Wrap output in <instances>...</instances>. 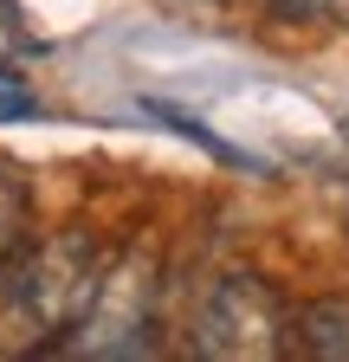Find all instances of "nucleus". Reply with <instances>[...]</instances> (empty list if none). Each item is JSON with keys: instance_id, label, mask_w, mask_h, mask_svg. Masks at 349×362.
<instances>
[{"instance_id": "obj_3", "label": "nucleus", "mask_w": 349, "mask_h": 362, "mask_svg": "<svg viewBox=\"0 0 349 362\" xmlns=\"http://www.w3.org/2000/svg\"><path fill=\"white\" fill-rule=\"evenodd\" d=\"M155 259L129 252L117 265H104V285L84 310V324L59 343V356H155Z\"/></svg>"}, {"instance_id": "obj_5", "label": "nucleus", "mask_w": 349, "mask_h": 362, "mask_svg": "<svg viewBox=\"0 0 349 362\" xmlns=\"http://www.w3.org/2000/svg\"><path fill=\"white\" fill-rule=\"evenodd\" d=\"M32 240V188L13 162H0V265Z\"/></svg>"}, {"instance_id": "obj_10", "label": "nucleus", "mask_w": 349, "mask_h": 362, "mask_svg": "<svg viewBox=\"0 0 349 362\" xmlns=\"http://www.w3.org/2000/svg\"><path fill=\"white\" fill-rule=\"evenodd\" d=\"M194 7H220V0H194Z\"/></svg>"}, {"instance_id": "obj_7", "label": "nucleus", "mask_w": 349, "mask_h": 362, "mask_svg": "<svg viewBox=\"0 0 349 362\" xmlns=\"http://www.w3.org/2000/svg\"><path fill=\"white\" fill-rule=\"evenodd\" d=\"M26 117H39V98L20 90L13 78H0V123H26Z\"/></svg>"}, {"instance_id": "obj_1", "label": "nucleus", "mask_w": 349, "mask_h": 362, "mask_svg": "<svg viewBox=\"0 0 349 362\" xmlns=\"http://www.w3.org/2000/svg\"><path fill=\"white\" fill-rule=\"evenodd\" d=\"M104 265H110L104 246L84 226H65L52 240H26L0 265V349L7 356L59 349L84 324V310L104 285Z\"/></svg>"}, {"instance_id": "obj_2", "label": "nucleus", "mask_w": 349, "mask_h": 362, "mask_svg": "<svg viewBox=\"0 0 349 362\" xmlns=\"http://www.w3.org/2000/svg\"><path fill=\"white\" fill-rule=\"evenodd\" d=\"M291 310L259 272H220L194 310V356L213 362H272L285 356Z\"/></svg>"}, {"instance_id": "obj_11", "label": "nucleus", "mask_w": 349, "mask_h": 362, "mask_svg": "<svg viewBox=\"0 0 349 362\" xmlns=\"http://www.w3.org/2000/svg\"><path fill=\"white\" fill-rule=\"evenodd\" d=\"M343 136H349V123H343Z\"/></svg>"}, {"instance_id": "obj_8", "label": "nucleus", "mask_w": 349, "mask_h": 362, "mask_svg": "<svg viewBox=\"0 0 349 362\" xmlns=\"http://www.w3.org/2000/svg\"><path fill=\"white\" fill-rule=\"evenodd\" d=\"M266 7H272L278 20H336L343 0H266Z\"/></svg>"}, {"instance_id": "obj_9", "label": "nucleus", "mask_w": 349, "mask_h": 362, "mask_svg": "<svg viewBox=\"0 0 349 362\" xmlns=\"http://www.w3.org/2000/svg\"><path fill=\"white\" fill-rule=\"evenodd\" d=\"M336 20H349V0H343V7H336Z\"/></svg>"}, {"instance_id": "obj_6", "label": "nucleus", "mask_w": 349, "mask_h": 362, "mask_svg": "<svg viewBox=\"0 0 349 362\" xmlns=\"http://www.w3.org/2000/svg\"><path fill=\"white\" fill-rule=\"evenodd\" d=\"M143 110H149V117H155V123H168V129H182V136H188V143H201V149H207V156H220V162H239V168H252V156H239V149H233V143H220V136H213V129H207V123H194V117H188V110H174V104H155V98H149V104H143Z\"/></svg>"}, {"instance_id": "obj_4", "label": "nucleus", "mask_w": 349, "mask_h": 362, "mask_svg": "<svg viewBox=\"0 0 349 362\" xmlns=\"http://www.w3.org/2000/svg\"><path fill=\"white\" fill-rule=\"evenodd\" d=\"M285 349L311 356V362H349V291L304 304L291 317V330H285Z\"/></svg>"}]
</instances>
